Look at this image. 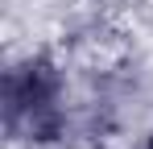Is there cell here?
<instances>
[{
    "mask_svg": "<svg viewBox=\"0 0 153 149\" xmlns=\"http://www.w3.org/2000/svg\"><path fill=\"white\" fill-rule=\"evenodd\" d=\"M58 91H62V79H58V66L46 54L25 58L21 66H13L4 74V124L13 128L25 112L58 104Z\"/></svg>",
    "mask_w": 153,
    "mask_h": 149,
    "instance_id": "1",
    "label": "cell"
},
{
    "mask_svg": "<svg viewBox=\"0 0 153 149\" xmlns=\"http://www.w3.org/2000/svg\"><path fill=\"white\" fill-rule=\"evenodd\" d=\"M145 149H153V137H149V141H145Z\"/></svg>",
    "mask_w": 153,
    "mask_h": 149,
    "instance_id": "2",
    "label": "cell"
}]
</instances>
